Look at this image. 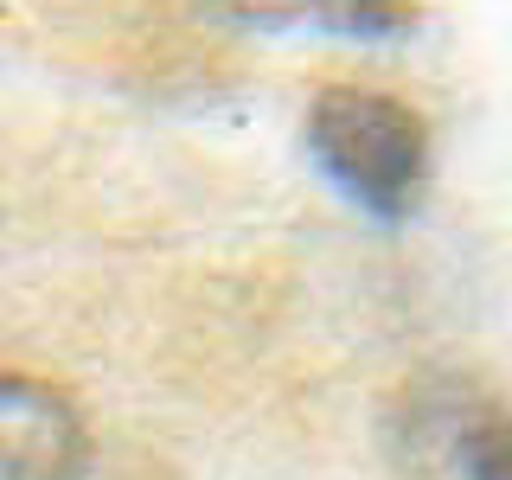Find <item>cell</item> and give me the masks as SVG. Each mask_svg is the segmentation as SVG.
Wrapping results in <instances>:
<instances>
[{"mask_svg": "<svg viewBox=\"0 0 512 480\" xmlns=\"http://www.w3.org/2000/svg\"><path fill=\"white\" fill-rule=\"evenodd\" d=\"M308 148L346 199L372 218H404L429 180V128L391 90L327 84L308 109Z\"/></svg>", "mask_w": 512, "mask_h": 480, "instance_id": "1", "label": "cell"}, {"mask_svg": "<svg viewBox=\"0 0 512 480\" xmlns=\"http://www.w3.org/2000/svg\"><path fill=\"white\" fill-rule=\"evenodd\" d=\"M84 468V410L32 372H0V480H84Z\"/></svg>", "mask_w": 512, "mask_h": 480, "instance_id": "2", "label": "cell"}, {"mask_svg": "<svg viewBox=\"0 0 512 480\" xmlns=\"http://www.w3.org/2000/svg\"><path fill=\"white\" fill-rule=\"evenodd\" d=\"M461 474L468 480H512V416L487 410L461 429Z\"/></svg>", "mask_w": 512, "mask_h": 480, "instance_id": "3", "label": "cell"}]
</instances>
